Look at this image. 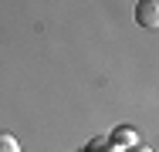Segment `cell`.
Listing matches in <instances>:
<instances>
[{
	"mask_svg": "<svg viewBox=\"0 0 159 152\" xmlns=\"http://www.w3.org/2000/svg\"><path fill=\"white\" fill-rule=\"evenodd\" d=\"M0 152H20L17 139H14L10 132H0Z\"/></svg>",
	"mask_w": 159,
	"mask_h": 152,
	"instance_id": "cell-2",
	"label": "cell"
},
{
	"mask_svg": "<svg viewBox=\"0 0 159 152\" xmlns=\"http://www.w3.org/2000/svg\"><path fill=\"white\" fill-rule=\"evenodd\" d=\"M135 20L142 27H159V0H139L135 3Z\"/></svg>",
	"mask_w": 159,
	"mask_h": 152,
	"instance_id": "cell-1",
	"label": "cell"
},
{
	"mask_svg": "<svg viewBox=\"0 0 159 152\" xmlns=\"http://www.w3.org/2000/svg\"><path fill=\"white\" fill-rule=\"evenodd\" d=\"M132 152H152V149H146V145H139V149H132Z\"/></svg>",
	"mask_w": 159,
	"mask_h": 152,
	"instance_id": "cell-3",
	"label": "cell"
}]
</instances>
